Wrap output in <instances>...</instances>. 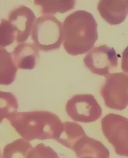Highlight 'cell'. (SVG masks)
Returning a JSON list of instances; mask_svg holds the SVG:
<instances>
[{"instance_id":"obj_1","label":"cell","mask_w":128,"mask_h":158,"mask_svg":"<svg viewBox=\"0 0 128 158\" xmlns=\"http://www.w3.org/2000/svg\"><path fill=\"white\" fill-rule=\"evenodd\" d=\"M97 24L92 14L78 10L69 15L63 24L64 48L69 54L88 52L98 39Z\"/></svg>"},{"instance_id":"obj_2","label":"cell","mask_w":128,"mask_h":158,"mask_svg":"<svg viewBox=\"0 0 128 158\" xmlns=\"http://www.w3.org/2000/svg\"><path fill=\"white\" fill-rule=\"evenodd\" d=\"M8 119L17 133L28 141L56 140L63 127L58 116L49 111L17 112Z\"/></svg>"},{"instance_id":"obj_3","label":"cell","mask_w":128,"mask_h":158,"mask_svg":"<svg viewBox=\"0 0 128 158\" xmlns=\"http://www.w3.org/2000/svg\"><path fill=\"white\" fill-rule=\"evenodd\" d=\"M35 19L32 10L25 6L12 10L8 14V20L1 19V48L10 46L14 42L18 44L25 42L30 35Z\"/></svg>"},{"instance_id":"obj_4","label":"cell","mask_w":128,"mask_h":158,"mask_svg":"<svg viewBox=\"0 0 128 158\" xmlns=\"http://www.w3.org/2000/svg\"><path fill=\"white\" fill-rule=\"evenodd\" d=\"M62 23L51 15L36 19L31 31V39L39 50L45 52L59 49L63 40Z\"/></svg>"},{"instance_id":"obj_5","label":"cell","mask_w":128,"mask_h":158,"mask_svg":"<svg viewBox=\"0 0 128 158\" xmlns=\"http://www.w3.org/2000/svg\"><path fill=\"white\" fill-rule=\"evenodd\" d=\"M105 76L101 94L105 106L114 110H124L128 106V74L117 73Z\"/></svg>"},{"instance_id":"obj_6","label":"cell","mask_w":128,"mask_h":158,"mask_svg":"<svg viewBox=\"0 0 128 158\" xmlns=\"http://www.w3.org/2000/svg\"><path fill=\"white\" fill-rule=\"evenodd\" d=\"M102 131L118 155L128 157V119L120 114H107L101 121Z\"/></svg>"},{"instance_id":"obj_7","label":"cell","mask_w":128,"mask_h":158,"mask_svg":"<svg viewBox=\"0 0 128 158\" xmlns=\"http://www.w3.org/2000/svg\"><path fill=\"white\" fill-rule=\"evenodd\" d=\"M65 109L72 120L83 123L95 122L102 114L101 107L90 94L73 95L67 101Z\"/></svg>"},{"instance_id":"obj_8","label":"cell","mask_w":128,"mask_h":158,"mask_svg":"<svg viewBox=\"0 0 128 158\" xmlns=\"http://www.w3.org/2000/svg\"><path fill=\"white\" fill-rule=\"evenodd\" d=\"M84 62L93 73L105 76L117 69L118 55L114 48L101 45L91 49L84 58Z\"/></svg>"},{"instance_id":"obj_9","label":"cell","mask_w":128,"mask_h":158,"mask_svg":"<svg viewBox=\"0 0 128 158\" xmlns=\"http://www.w3.org/2000/svg\"><path fill=\"white\" fill-rule=\"evenodd\" d=\"M72 150L78 158H108L109 151L103 143L85 135L77 140Z\"/></svg>"},{"instance_id":"obj_10","label":"cell","mask_w":128,"mask_h":158,"mask_svg":"<svg viewBox=\"0 0 128 158\" xmlns=\"http://www.w3.org/2000/svg\"><path fill=\"white\" fill-rule=\"evenodd\" d=\"M98 8L105 21L110 25H118L127 16L128 0H100Z\"/></svg>"},{"instance_id":"obj_11","label":"cell","mask_w":128,"mask_h":158,"mask_svg":"<svg viewBox=\"0 0 128 158\" xmlns=\"http://www.w3.org/2000/svg\"><path fill=\"white\" fill-rule=\"evenodd\" d=\"M12 58L18 69H32L39 60V49L34 43L17 45L11 53Z\"/></svg>"},{"instance_id":"obj_12","label":"cell","mask_w":128,"mask_h":158,"mask_svg":"<svg viewBox=\"0 0 128 158\" xmlns=\"http://www.w3.org/2000/svg\"><path fill=\"white\" fill-rule=\"evenodd\" d=\"M76 0H34V6L43 15L63 14L75 7Z\"/></svg>"},{"instance_id":"obj_13","label":"cell","mask_w":128,"mask_h":158,"mask_svg":"<svg viewBox=\"0 0 128 158\" xmlns=\"http://www.w3.org/2000/svg\"><path fill=\"white\" fill-rule=\"evenodd\" d=\"M86 135L81 125L74 122L63 123V127L56 141L71 150L74 143L81 137Z\"/></svg>"},{"instance_id":"obj_14","label":"cell","mask_w":128,"mask_h":158,"mask_svg":"<svg viewBox=\"0 0 128 158\" xmlns=\"http://www.w3.org/2000/svg\"><path fill=\"white\" fill-rule=\"evenodd\" d=\"M17 69L12 58L11 53L8 52L4 48H1V84H11L14 81Z\"/></svg>"},{"instance_id":"obj_15","label":"cell","mask_w":128,"mask_h":158,"mask_svg":"<svg viewBox=\"0 0 128 158\" xmlns=\"http://www.w3.org/2000/svg\"><path fill=\"white\" fill-rule=\"evenodd\" d=\"M28 141L25 139H20L8 144L3 148L1 157L11 158L20 156V157L27 158L29 152L33 148Z\"/></svg>"},{"instance_id":"obj_16","label":"cell","mask_w":128,"mask_h":158,"mask_svg":"<svg viewBox=\"0 0 128 158\" xmlns=\"http://www.w3.org/2000/svg\"><path fill=\"white\" fill-rule=\"evenodd\" d=\"M1 122L4 118L8 119L16 113L18 108V102L13 94L1 91Z\"/></svg>"},{"instance_id":"obj_17","label":"cell","mask_w":128,"mask_h":158,"mask_svg":"<svg viewBox=\"0 0 128 158\" xmlns=\"http://www.w3.org/2000/svg\"><path fill=\"white\" fill-rule=\"evenodd\" d=\"M58 158V156L50 147H46L41 143L33 148L28 154L27 158Z\"/></svg>"}]
</instances>
